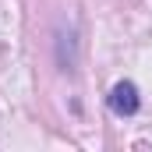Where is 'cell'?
<instances>
[{
    "mask_svg": "<svg viewBox=\"0 0 152 152\" xmlns=\"http://www.w3.org/2000/svg\"><path fill=\"white\" fill-rule=\"evenodd\" d=\"M138 88L131 85V81H117L113 85V92H110V110L120 117H131V113H138Z\"/></svg>",
    "mask_w": 152,
    "mask_h": 152,
    "instance_id": "1",
    "label": "cell"
}]
</instances>
